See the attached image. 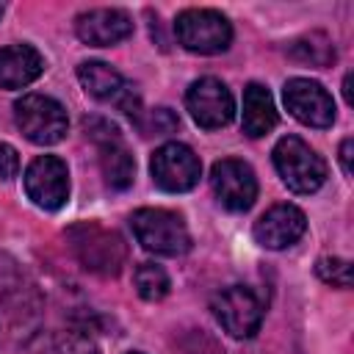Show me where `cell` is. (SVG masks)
<instances>
[{"mask_svg":"<svg viewBox=\"0 0 354 354\" xmlns=\"http://www.w3.org/2000/svg\"><path fill=\"white\" fill-rule=\"evenodd\" d=\"M69 246L75 252V257L80 260V266L86 271L102 274V277H116L124 266V243L113 230H105L94 221L77 224L66 232Z\"/></svg>","mask_w":354,"mask_h":354,"instance_id":"6da1fadb","label":"cell"},{"mask_svg":"<svg viewBox=\"0 0 354 354\" xmlns=\"http://www.w3.org/2000/svg\"><path fill=\"white\" fill-rule=\"evenodd\" d=\"M136 241L155 254L180 257L191 249V235L183 216L163 210V207H141L130 216Z\"/></svg>","mask_w":354,"mask_h":354,"instance_id":"7a4b0ae2","label":"cell"},{"mask_svg":"<svg viewBox=\"0 0 354 354\" xmlns=\"http://www.w3.org/2000/svg\"><path fill=\"white\" fill-rule=\"evenodd\" d=\"M274 166L293 194H313L326 180L324 158L315 149H310V144H304L299 136H285L277 141Z\"/></svg>","mask_w":354,"mask_h":354,"instance_id":"3957f363","label":"cell"},{"mask_svg":"<svg viewBox=\"0 0 354 354\" xmlns=\"http://www.w3.org/2000/svg\"><path fill=\"white\" fill-rule=\"evenodd\" d=\"M14 122L28 141L41 144V147L58 144L69 127L66 108L47 94H25L22 100H17L14 102Z\"/></svg>","mask_w":354,"mask_h":354,"instance_id":"277c9868","label":"cell"},{"mask_svg":"<svg viewBox=\"0 0 354 354\" xmlns=\"http://www.w3.org/2000/svg\"><path fill=\"white\" fill-rule=\"evenodd\" d=\"M177 41L199 55L224 53L232 41V25L224 14L213 8H185L174 19Z\"/></svg>","mask_w":354,"mask_h":354,"instance_id":"5b68a950","label":"cell"},{"mask_svg":"<svg viewBox=\"0 0 354 354\" xmlns=\"http://www.w3.org/2000/svg\"><path fill=\"white\" fill-rule=\"evenodd\" d=\"M149 171H152V180L158 188H163L169 194H183L199 183L202 163L191 147H185L180 141H169L152 152Z\"/></svg>","mask_w":354,"mask_h":354,"instance_id":"8992f818","label":"cell"},{"mask_svg":"<svg viewBox=\"0 0 354 354\" xmlns=\"http://www.w3.org/2000/svg\"><path fill=\"white\" fill-rule=\"evenodd\" d=\"M210 310L221 324V329L238 340L252 337L263 324V304L254 296V290L243 285H230L221 293H216Z\"/></svg>","mask_w":354,"mask_h":354,"instance_id":"52a82bcc","label":"cell"},{"mask_svg":"<svg viewBox=\"0 0 354 354\" xmlns=\"http://www.w3.org/2000/svg\"><path fill=\"white\" fill-rule=\"evenodd\" d=\"M185 105H188L191 119L205 130L224 127L235 116V100H232L230 88L218 77L194 80L188 86V91H185Z\"/></svg>","mask_w":354,"mask_h":354,"instance_id":"ba28073f","label":"cell"},{"mask_svg":"<svg viewBox=\"0 0 354 354\" xmlns=\"http://www.w3.org/2000/svg\"><path fill=\"white\" fill-rule=\"evenodd\" d=\"M25 194L41 210H58L69 199V171L55 155H39L25 171Z\"/></svg>","mask_w":354,"mask_h":354,"instance_id":"9c48e42d","label":"cell"},{"mask_svg":"<svg viewBox=\"0 0 354 354\" xmlns=\"http://www.w3.org/2000/svg\"><path fill=\"white\" fill-rule=\"evenodd\" d=\"M285 108L307 127H329L335 122V100L332 94L310 77H290L282 88Z\"/></svg>","mask_w":354,"mask_h":354,"instance_id":"30bf717a","label":"cell"},{"mask_svg":"<svg viewBox=\"0 0 354 354\" xmlns=\"http://www.w3.org/2000/svg\"><path fill=\"white\" fill-rule=\"evenodd\" d=\"M210 185H213L216 199L232 213L249 210L257 199V177H254L252 166L243 160H235V158H224V160L213 163Z\"/></svg>","mask_w":354,"mask_h":354,"instance_id":"8fae6325","label":"cell"},{"mask_svg":"<svg viewBox=\"0 0 354 354\" xmlns=\"http://www.w3.org/2000/svg\"><path fill=\"white\" fill-rule=\"evenodd\" d=\"M75 33L91 47H111L133 33V19L122 8H91L75 19Z\"/></svg>","mask_w":354,"mask_h":354,"instance_id":"7c38bea8","label":"cell"},{"mask_svg":"<svg viewBox=\"0 0 354 354\" xmlns=\"http://www.w3.org/2000/svg\"><path fill=\"white\" fill-rule=\"evenodd\" d=\"M307 230V218L296 205H274L254 221V241L266 249H288Z\"/></svg>","mask_w":354,"mask_h":354,"instance_id":"4fadbf2b","label":"cell"},{"mask_svg":"<svg viewBox=\"0 0 354 354\" xmlns=\"http://www.w3.org/2000/svg\"><path fill=\"white\" fill-rule=\"evenodd\" d=\"M105 136L91 133V138L100 147V166H102V177L113 191H124L133 183L136 174V160L130 155V149L124 147V141L119 138V130L113 124H102Z\"/></svg>","mask_w":354,"mask_h":354,"instance_id":"5bb4252c","label":"cell"},{"mask_svg":"<svg viewBox=\"0 0 354 354\" xmlns=\"http://www.w3.org/2000/svg\"><path fill=\"white\" fill-rule=\"evenodd\" d=\"M44 72V58L30 44L0 47V88H25Z\"/></svg>","mask_w":354,"mask_h":354,"instance_id":"9a60e30c","label":"cell"},{"mask_svg":"<svg viewBox=\"0 0 354 354\" xmlns=\"http://www.w3.org/2000/svg\"><path fill=\"white\" fill-rule=\"evenodd\" d=\"M277 119L279 116H277V105H274L271 91L260 83H249L243 88V113H241L243 133L252 138H260L277 127Z\"/></svg>","mask_w":354,"mask_h":354,"instance_id":"2e32d148","label":"cell"},{"mask_svg":"<svg viewBox=\"0 0 354 354\" xmlns=\"http://www.w3.org/2000/svg\"><path fill=\"white\" fill-rule=\"evenodd\" d=\"M77 80L80 86L97 97V100H116L122 102L124 94V77L105 61H83L77 66Z\"/></svg>","mask_w":354,"mask_h":354,"instance_id":"e0dca14e","label":"cell"},{"mask_svg":"<svg viewBox=\"0 0 354 354\" xmlns=\"http://www.w3.org/2000/svg\"><path fill=\"white\" fill-rule=\"evenodd\" d=\"M133 282H136L138 296L147 299V301H160L171 288L169 274L158 263H141L136 268V274H133Z\"/></svg>","mask_w":354,"mask_h":354,"instance_id":"ac0fdd59","label":"cell"},{"mask_svg":"<svg viewBox=\"0 0 354 354\" xmlns=\"http://www.w3.org/2000/svg\"><path fill=\"white\" fill-rule=\"evenodd\" d=\"M315 274L335 288H351V263L343 257H321L315 263Z\"/></svg>","mask_w":354,"mask_h":354,"instance_id":"d6986e66","label":"cell"},{"mask_svg":"<svg viewBox=\"0 0 354 354\" xmlns=\"http://www.w3.org/2000/svg\"><path fill=\"white\" fill-rule=\"evenodd\" d=\"M290 55H296L299 61H310V64H315V66H326L329 61H335V50H332V44H329L326 36H324L321 44H315V47H310L307 36L299 39V41H293Z\"/></svg>","mask_w":354,"mask_h":354,"instance_id":"ffe728a7","label":"cell"},{"mask_svg":"<svg viewBox=\"0 0 354 354\" xmlns=\"http://www.w3.org/2000/svg\"><path fill=\"white\" fill-rule=\"evenodd\" d=\"M177 116L169 111V108H155L149 113V124H144V133H155V136H166L177 127Z\"/></svg>","mask_w":354,"mask_h":354,"instance_id":"44dd1931","label":"cell"},{"mask_svg":"<svg viewBox=\"0 0 354 354\" xmlns=\"http://www.w3.org/2000/svg\"><path fill=\"white\" fill-rule=\"evenodd\" d=\"M19 174V155L11 144H0V180H11Z\"/></svg>","mask_w":354,"mask_h":354,"instance_id":"7402d4cb","label":"cell"},{"mask_svg":"<svg viewBox=\"0 0 354 354\" xmlns=\"http://www.w3.org/2000/svg\"><path fill=\"white\" fill-rule=\"evenodd\" d=\"M58 354H100V351H97V346H94L91 340H86V337H69L66 343H61Z\"/></svg>","mask_w":354,"mask_h":354,"instance_id":"603a6c76","label":"cell"},{"mask_svg":"<svg viewBox=\"0 0 354 354\" xmlns=\"http://www.w3.org/2000/svg\"><path fill=\"white\" fill-rule=\"evenodd\" d=\"M351 147H354L351 138H346V141L340 144V166H343L346 174H351Z\"/></svg>","mask_w":354,"mask_h":354,"instance_id":"cb8c5ba5","label":"cell"},{"mask_svg":"<svg viewBox=\"0 0 354 354\" xmlns=\"http://www.w3.org/2000/svg\"><path fill=\"white\" fill-rule=\"evenodd\" d=\"M343 97H346V102L351 105V75L343 77Z\"/></svg>","mask_w":354,"mask_h":354,"instance_id":"d4e9b609","label":"cell"},{"mask_svg":"<svg viewBox=\"0 0 354 354\" xmlns=\"http://www.w3.org/2000/svg\"><path fill=\"white\" fill-rule=\"evenodd\" d=\"M0 17H3V3H0Z\"/></svg>","mask_w":354,"mask_h":354,"instance_id":"484cf974","label":"cell"},{"mask_svg":"<svg viewBox=\"0 0 354 354\" xmlns=\"http://www.w3.org/2000/svg\"><path fill=\"white\" fill-rule=\"evenodd\" d=\"M127 354H141V351H127Z\"/></svg>","mask_w":354,"mask_h":354,"instance_id":"4316f807","label":"cell"}]
</instances>
